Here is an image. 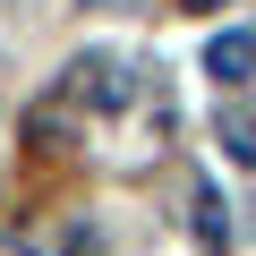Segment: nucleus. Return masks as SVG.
Returning <instances> with one entry per match:
<instances>
[{
	"instance_id": "nucleus-1",
	"label": "nucleus",
	"mask_w": 256,
	"mask_h": 256,
	"mask_svg": "<svg viewBox=\"0 0 256 256\" xmlns=\"http://www.w3.org/2000/svg\"><path fill=\"white\" fill-rule=\"evenodd\" d=\"M205 77H214V86H248V77H256V26H222V34L205 43Z\"/></svg>"
},
{
	"instance_id": "nucleus-2",
	"label": "nucleus",
	"mask_w": 256,
	"mask_h": 256,
	"mask_svg": "<svg viewBox=\"0 0 256 256\" xmlns=\"http://www.w3.org/2000/svg\"><path fill=\"white\" fill-rule=\"evenodd\" d=\"M222 154L256 171V120H248V111H222Z\"/></svg>"
},
{
	"instance_id": "nucleus-3",
	"label": "nucleus",
	"mask_w": 256,
	"mask_h": 256,
	"mask_svg": "<svg viewBox=\"0 0 256 256\" xmlns=\"http://www.w3.org/2000/svg\"><path fill=\"white\" fill-rule=\"evenodd\" d=\"M196 230H205V239H222V230H230V214H222V196H214V188H196Z\"/></svg>"
}]
</instances>
